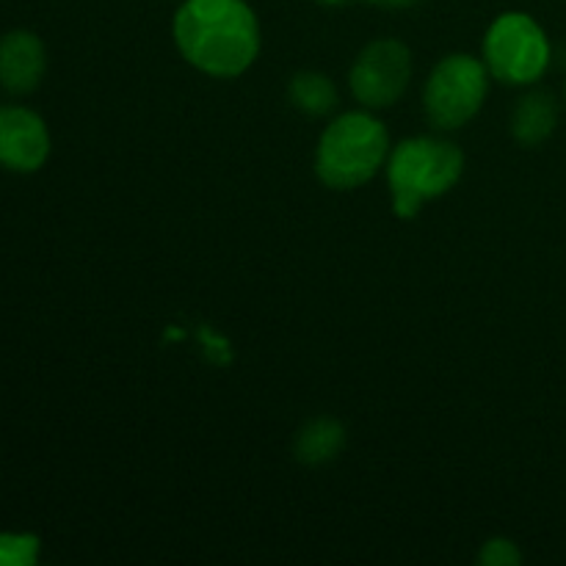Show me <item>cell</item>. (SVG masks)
Here are the masks:
<instances>
[{
    "instance_id": "ba28073f",
    "label": "cell",
    "mask_w": 566,
    "mask_h": 566,
    "mask_svg": "<svg viewBox=\"0 0 566 566\" xmlns=\"http://www.w3.org/2000/svg\"><path fill=\"white\" fill-rule=\"evenodd\" d=\"M48 55L31 31H11L0 39V86L11 94H28L42 83Z\"/></svg>"
},
{
    "instance_id": "8fae6325",
    "label": "cell",
    "mask_w": 566,
    "mask_h": 566,
    "mask_svg": "<svg viewBox=\"0 0 566 566\" xmlns=\"http://www.w3.org/2000/svg\"><path fill=\"white\" fill-rule=\"evenodd\" d=\"M287 94H291V103L307 116H326L329 111L337 108L335 83L321 75V72H298V75H293Z\"/></svg>"
},
{
    "instance_id": "7a4b0ae2",
    "label": "cell",
    "mask_w": 566,
    "mask_h": 566,
    "mask_svg": "<svg viewBox=\"0 0 566 566\" xmlns=\"http://www.w3.org/2000/svg\"><path fill=\"white\" fill-rule=\"evenodd\" d=\"M390 158L387 127L365 111H348L329 122L315 149V175L335 191H352L379 175Z\"/></svg>"
},
{
    "instance_id": "5bb4252c",
    "label": "cell",
    "mask_w": 566,
    "mask_h": 566,
    "mask_svg": "<svg viewBox=\"0 0 566 566\" xmlns=\"http://www.w3.org/2000/svg\"><path fill=\"white\" fill-rule=\"evenodd\" d=\"M321 3H329V6H337V3H346V0H321Z\"/></svg>"
},
{
    "instance_id": "8992f818",
    "label": "cell",
    "mask_w": 566,
    "mask_h": 566,
    "mask_svg": "<svg viewBox=\"0 0 566 566\" xmlns=\"http://www.w3.org/2000/svg\"><path fill=\"white\" fill-rule=\"evenodd\" d=\"M412 81V53L398 39L370 42L348 72L354 99L368 111L396 105Z\"/></svg>"
},
{
    "instance_id": "5b68a950",
    "label": "cell",
    "mask_w": 566,
    "mask_h": 566,
    "mask_svg": "<svg viewBox=\"0 0 566 566\" xmlns=\"http://www.w3.org/2000/svg\"><path fill=\"white\" fill-rule=\"evenodd\" d=\"M490 70L473 55H448L431 70L423 88V108L437 130H459L484 105Z\"/></svg>"
},
{
    "instance_id": "3957f363",
    "label": "cell",
    "mask_w": 566,
    "mask_h": 566,
    "mask_svg": "<svg viewBox=\"0 0 566 566\" xmlns=\"http://www.w3.org/2000/svg\"><path fill=\"white\" fill-rule=\"evenodd\" d=\"M464 171V153L434 136L407 138L387 158V186L398 219H412L426 202L451 191Z\"/></svg>"
},
{
    "instance_id": "30bf717a",
    "label": "cell",
    "mask_w": 566,
    "mask_h": 566,
    "mask_svg": "<svg viewBox=\"0 0 566 566\" xmlns=\"http://www.w3.org/2000/svg\"><path fill=\"white\" fill-rule=\"evenodd\" d=\"M346 446V431L337 420L332 418H315L307 426H302L293 442V453L302 464H326L337 459V453Z\"/></svg>"
},
{
    "instance_id": "4fadbf2b",
    "label": "cell",
    "mask_w": 566,
    "mask_h": 566,
    "mask_svg": "<svg viewBox=\"0 0 566 566\" xmlns=\"http://www.w3.org/2000/svg\"><path fill=\"white\" fill-rule=\"evenodd\" d=\"M520 562H523V556H520L517 545L509 539L486 542L479 553V564H486V566H514Z\"/></svg>"
},
{
    "instance_id": "9c48e42d",
    "label": "cell",
    "mask_w": 566,
    "mask_h": 566,
    "mask_svg": "<svg viewBox=\"0 0 566 566\" xmlns=\"http://www.w3.org/2000/svg\"><path fill=\"white\" fill-rule=\"evenodd\" d=\"M558 125V103L551 92H528L512 116V133L525 147H536L553 136Z\"/></svg>"
},
{
    "instance_id": "52a82bcc",
    "label": "cell",
    "mask_w": 566,
    "mask_h": 566,
    "mask_svg": "<svg viewBox=\"0 0 566 566\" xmlns=\"http://www.w3.org/2000/svg\"><path fill=\"white\" fill-rule=\"evenodd\" d=\"M50 155L48 125L31 108L0 105V166L11 171L42 169Z\"/></svg>"
},
{
    "instance_id": "277c9868",
    "label": "cell",
    "mask_w": 566,
    "mask_h": 566,
    "mask_svg": "<svg viewBox=\"0 0 566 566\" xmlns=\"http://www.w3.org/2000/svg\"><path fill=\"white\" fill-rule=\"evenodd\" d=\"M484 64L509 86H528L551 66V42L534 17L523 11L501 14L484 36Z\"/></svg>"
},
{
    "instance_id": "7c38bea8",
    "label": "cell",
    "mask_w": 566,
    "mask_h": 566,
    "mask_svg": "<svg viewBox=\"0 0 566 566\" xmlns=\"http://www.w3.org/2000/svg\"><path fill=\"white\" fill-rule=\"evenodd\" d=\"M42 542L33 534H0V566H33Z\"/></svg>"
},
{
    "instance_id": "6da1fadb",
    "label": "cell",
    "mask_w": 566,
    "mask_h": 566,
    "mask_svg": "<svg viewBox=\"0 0 566 566\" xmlns=\"http://www.w3.org/2000/svg\"><path fill=\"white\" fill-rule=\"evenodd\" d=\"M182 59L213 77H238L260 53V25L243 0H186L175 14Z\"/></svg>"
}]
</instances>
